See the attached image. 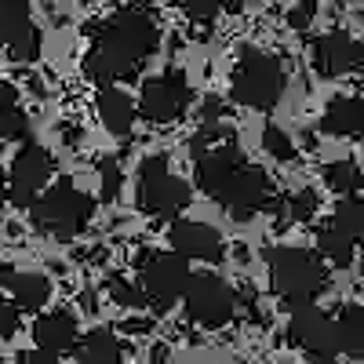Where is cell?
<instances>
[{
  "mask_svg": "<svg viewBox=\"0 0 364 364\" xmlns=\"http://www.w3.org/2000/svg\"><path fill=\"white\" fill-rule=\"evenodd\" d=\"M175 8L190 18H215L219 11H240L245 0H175Z\"/></svg>",
  "mask_w": 364,
  "mask_h": 364,
  "instance_id": "25",
  "label": "cell"
},
{
  "mask_svg": "<svg viewBox=\"0 0 364 364\" xmlns=\"http://www.w3.org/2000/svg\"><path fill=\"white\" fill-rule=\"evenodd\" d=\"M182 302H186V314L197 324L219 328V324H226L233 317L237 295H233V288L223 277H215V273H197V277H190L186 291H182Z\"/></svg>",
  "mask_w": 364,
  "mask_h": 364,
  "instance_id": "7",
  "label": "cell"
},
{
  "mask_svg": "<svg viewBox=\"0 0 364 364\" xmlns=\"http://www.w3.org/2000/svg\"><path fill=\"white\" fill-rule=\"evenodd\" d=\"M190 84L186 77H182L178 70H168L161 77H149L139 91V109L149 124H171V120H178L182 113H186L190 106Z\"/></svg>",
  "mask_w": 364,
  "mask_h": 364,
  "instance_id": "6",
  "label": "cell"
},
{
  "mask_svg": "<svg viewBox=\"0 0 364 364\" xmlns=\"http://www.w3.org/2000/svg\"><path fill=\"white\" fill-rule=\"evenodd\" d=\"M223 113H226V106L219 99H204V106H200V120H204V124H219Z\"/></svg>",
  "mask_w": 364,
  "mask_h": 364,
  "instance_id": "33",
  "label": "cell"
},
{
  "mask_svg": "<svg viewBox=\"0 0 364 364\" xmlns=\"http://www.w3.org/2000/svg\"><path fill=\"white\" fill-rule=\"evenodd\" d=\"M317 18V0H299V4L288 11V26L295 29V33H306V29L314 26Z\"/></svg>",
  "mask_w": 364,
  "mask_h": 364,
  "instance_id": "31",
  "label": "cell"
},
{
  "mask_svg": "<svg viewBox=\"0 0 364 364\" xmlns=\"http://www.w3.org/2000/svg\"><path fill=\"white\" fill-rule=\"evenodd\" d=\"M321 132L324 135H339V139H357L364 132V106L357 95H339L324 106L321 117Z\"/></svg>",
  "mask_w": 364,
  "mask_h": 364,
  "instance_id": "16",
  "label": "cell"
},
{
  "mask_svg": "<svg viewBox=\"0 0 364 364\" xmlns=\"http://www.w3.org/2000/svg\"><path fill=\"white\" fill-rule=\"evenodd\" d=\"M29 135V117L11 106V109H0V139L4 142H15V139H26Z\"/></svg>",
  "mask_w": 364,
  "mask_h": 364,
  "instance_id": "28",
  "label": "cell"
},
{
  "mask_svg": "<svg viewBox=\"0 0 364 364\" xmlns=\"http://www.w3.org/2000/svg\"><path fill=\"white\" fill-rule=\"evenodd\" d=\"M175 255L182 259H197V262H219L226 255V245L219 230H211L208 223H197V219H178L168 233Z\"/></svg>",
  "mask_w": 364,
  "mask_h": 364,
  "instance_id": "13",
  "label": "cell"
},
{
  "mask_svg": "<svg viewBox=\"0 0 364 364\" xmlns=\"http://www.w3.org/2000/svg\"><path fill=\"white\" fill-rule=\"evenodd\" d=\"M190 284V262L175 252H154L142 266V295L154 302L157 310H168L182 299Z\"/></svg>",
  "mask_w": 364,
  "mask_h": 364,
  "instance_id": "8",
  "label": "cell"
},
{
  "mask_svg": "<svg viewBox=\"0 0 364 364\" xmlns=\"http://www.w3.org/2000/svg\"><path fill=\"white\" fill-rule=\"evenodd\" d=\"M18 331V310L11 302H0V339H15Z\"/></svg>",
  "mask_w": 364,
  "mask_h": 364,
  "instance_id": "32",
  "label": "cell"
},
{
  "mask_svg": "<svg viewBox=\"0 0 364 364\" xmlns=\"http://www.w3.org/2000/svg\"><path fill=\"white\" fill-rule=\"evenodd\" d=\"M22 364H58V357L44 353V350H29V353H22Z\"/></svg>",
  "mask_w": 364,
  "mask_h": 364,
  "instance_id": "34",
  "label": "cell"
},
{
  "mask_svg": "<svg viewBox=\"0 0 364 364\" xmlns=\"http://www.w3.org/2000/svg\"><path fill=\"white\" fill-rule=\"evenodd\" d=\"M357 63H360V44L346 29H331V33L314 41V66L321 77H343L357 70Z\"/></svg>",
  "mask_w": 364,
  "mask_h": 364,
  "instance_id": "14",
  "label": "cell"
},
{
  "mask_svg": "<svg viewBox=\"0 0 364 364\" xmlns=\"http://www.w3.org/2000/svg\"><path fill=\"white\" fill-rule=\"evenodd\" d=\"M99 178H102V200H117L124 175H120V164H117L113 157H102V161H99Z\"/></svg>",
  "mask_w": 364,
  "mask_h": 364,
  "instance_id": "30",
  "label": "cell"
},
{
  "mask_svg": "<svg viewBox=\"0 0 364 364\" xmlns=\"http://www.w3.org/2000/svg\"><path fill=\"white\" fill-rule=\"evenodd\" d=\"M33 343H37V350L55 353V357L66 353V350L77 343V321H73L70 314H63V310L37 317V324H33Z\"/></svg>",
  "mask_w": 364,
  "mask_h": 364,
  "instance_id": "17",
  "label": "cell"
},
{
  "mask_svg": "<svg viewBox=\"0 0 364 364\" xmlns=\"http://www.w3.org/2000/svg\"><path fill=\"white\" fill-rule=\"evenodd\" d=\"M4 200H8V182H4V175H0V211H4Z\"/></svg>",
  "mask_w": 364,
  "mask_h": 364,
  "instance_id": "37",
  "label": "cell"
},
{
  "mask_svg": "<svg viewBox=\"0 0 364 364\" xmlns=\"http://www.w3.org/2000/svg\"><path fill=\"white\" fill-rule=\"evenodd\" d=\"M157 44H161L157 22L146 11L124 8L99 29L95 44L84 55V73L99 87H113L117 80H128L132 73H139V66L157 51Z\"/></svg>",
  "mask_w": 364,
  "mask_h": 364,
  "instance_id": "1",
  "label": "cell"
},
{
  "mask_svg": "<svg viewBox=\"0 0 364 364\" xmlns=\"http://www.w3.org/2000/svg\"><path fill=\"white\" fill-rule=\"evenodd\" d=\"M230 95L233 102L248 106V109H273L284 95V70L269 51L245 48L237 58V66L230 73Z\"/></svg>",
  "mask_w": 364,
  "mask_h": 364,
  "instance_id": "3",
  "label": "cell"
},
{
  "mask_svg": "<svg viewBox=\"0 0 364 364\" xmlns=\"http://www.w3.org/2000/svg\"><path fill=\"white\" fill-rule=\"evenodd\" d=\"M317 208H321V197L314 190H295L288 197V211H291V219L295 223H310L317 215Z\"/></svg>",
  "mask_w": 364,
  "mask_h": 364,
  "instance_id": "29",
  "label": "cell"
},
{
  "mask_svg": "<svg viewBox=\"0 0 364 364\" xmlns=\"http://www.w3.org/2000/svg\"><path fill=\"white\" fill-rule=\"evenodd\" d=\"M0 284H4V291L15 299L11 306L15 310H41L48 295H51V281L44 277V273H33V269H11V266H0Z\"/></svg>",
  "mask_w": 364,
  "mask_h": 364,
  "instance_id": "15",
  "label": "cell"
},
{
  "mask_svg": "<svg viewBox=\"0 0 364 364\" xmlns=\"http://www.w3.org/2000/svg\"><path fill=\"white\" fill-rule=\"evenodd\" d=\"M15 99H18V91H15L8 80H0V109H11Z\"/></svg>",
  "mask_w": 364,
  "mask_h": 364,
  "instance_id": "35",
  "label": "cell"
},
{
  "mask_svg": "<svg viewBox=\"0 0 364 364\" xmlns=\"http://www.w3.org/2000/svg\"><path fill=\"white\" fill-rule=\"evenodd\" d=\"M262 149H266L269 157H277V161H291V157H295V142H291L288 132L277 128V124H266V128H262Z\"/></svg>",
  "mask_w": 364,
  "mask_h": 364,
  "instance_id": "26",
  "label": "cell"
},
{
  "mask_svg": "<svg viewBox=\"0 0 364 364\" xmlns=\"http://www.w3.org/2000/svg\"><path fill=\"white\" fill-rule=\"evenodd\" d=\"M33 226L58 237V240H73L87 223H91V211H95V200L87 193H80L70 182H55V186L37 197L33 204Z\"/></svg>",
  "mask_w": 364,
  "mask_h": 364,
  "instance_id": "4",
  "label": "cell"
},
{
  "mask_svg": "<svg viewBox=\"0 0 364 364\" xmlns=\"http://www.w3.org/2000/svg\"><path fill=\"white\" fill-rule=\"evenodd\" d=\"M55 175V157L44 146H26L22 154H15L11 171H8V200L18 208H29L48 186V178Z\"/></svg>",
  "mask_w": 364,
  "mask_h": 364,
  "instance_id": "9",
  "label": "cell"
},
{
  "mask_svg": "<svg viewBox=\"0 0 364 364\" xmlns=\"http://www.w3.org/2000/svg\"><path fill=\"white\" fill-rule=\"evenodd\" d=\"M240 164H245V157H240V149L233 146V139L200 149V154H197V186H200L211 200H223L230 178H233V171H237Z\"/></svg>",
  "mask_w": 364,
  "mask_h": 364,
  "instance_id": "11",
  "label": "cell"
},
{
  "mask_svg": "<svg viewBox=\"0 0 364 364\" xmlns=\"http://www.w3.org/2000/svg\"><path fill=\"white\" fill-rule=\"evenodd\" d=\"M288 339L291 346L306 350L317 364H336V328H331V317L317 306H295L291 321H288Z\"/></svg>",
  "mask_w": 364,
  "mask_h": 364,
  "instance_id": "10",
  "label": "cell"
},
{
  "mask_svg": "<svg viewBox=\"0 0 364 364\" xmlns=\"http://www.w3.org/2000/svg\"><path fill=\"white\" fill-rule=\"evenodd\" d=\"M80 364H120V343L113 331H91L80 346Z\"/></svg>",
  "mask_w": 364,
  "mask_h": 364,
  "instance_id": "22",
  "label": "cell"
},
{
  "mask_svg": "<svg viewBox=\"0 0 364 364\" xmlns=\"http://www.w3.org/2000/svg\"><path fill=\"white\" fill-rule=\"evenodd\" d=\"M331 328H336V346L339 353L346 357H360L364 353V310L360 306H343L339 317L331 321Z\"/></svg>",
  "mask_w": 364,
  "mask_h": 364,
  "instance_id": "19",
  "label": "cell"
},
{
  "mask_svg": "<svg viewBox=\"0 0 364 364\" xmlns=\"http://www.w3.org/2000/svg\"><path fill=\"white\" fill-rule=\"evenodd\" d=\"M109 299L117 302V306H124V310H139L142 302H146L142 288L132 284L128 277H109Z\"/></svg>",
  "mask_w": 364,
  "mask_h": 364,
  "instance_id": "27",
  "label": "cell"
},
{
  "mask_svg": "<svg viewBox=\"0 0 364 364\" xmlns=\"http://www.w3.org/2000/svg\"><path fill=\"white\" fill-rule=\"evenodd\" d=\"M336 230H343L346 237H360L364 233V204L357 200V197H346V200H339L336 204V211H331V219H328Z\"/></svg>",
  "mask_w": 364,
  "mask_h": 364,
  "instance_id": "23",
  "label": "cell"
},
{
  "mask_svg": "<svg viewBox=\"0 0 364 364\" xmlns=\"http://www.w3.org/2000/svg\"><path fill=\"white\" fill-rule=\"evenodd\" d=\"M95 109H99L102 124H106L113 135H132V124H135V106H132V99H128L120 87H99V95H95Z\"/></svg>",
  "mask_w": 364,
  "mask_h": 364,
  "instance_id": "18",
  "label": "cell"
},
{
  "mask_svg": "<svg viewBox=\"0 0 364 364\" xmlns=\"http://www.w3.org/2000/svg\"><path fill=\"white\" fill-rule=\"evenodd\" d=\"M266 266H269L273 291L288 306H310L328 284L324 262L306 248H273V252H266Z\"/></svg>",
  "mask_w": 364,
  "mask_h": 364,
  "instance_id": "2",
  "label": "cell"
},
{
  "mask_svg": "<svg viewBox=\"0 0 364 364\" xmlns=\"http://www.w3.org/2000/svg\"><path fill=\"white\" fill-rule=\"evenodd\" d=\"M219 204H226L233 211V219L255 215L259 208L269 204V175L259 164H240L233 171V178H230V186H226Z\"/></svg>",
  "mask_w": 364,
  "mask_h": 364,
  "instance_id": "12",
  "label": "cell"
},
{
  "mask_svg": "<svg viewBox=\"0 0 364 364\" xmlns=\"http://www.w3.org/2000/svg\"><path fill=\"white\" fill-rule=\"evenodd\" d=\"M190 204V186L182 182L164 154L146 157L139 168V208L149 219H175Z\"/></svg>",
  "mask_w": 364,
  "mask_h": 364,
  "instance_id": "5",
  "label": "cell"
},
{
  "mask_svg": "<svg viewBox=\"0 0 364 364\" xmlns=\"http://www.w3.org/2000/svg\"><path fill=\"white\" fill-rule=\"evenodd\" d=\"M33 15L29 0H0V48H11L18 37L33 33Z\"/></svg>",
  "mask_w": 364,
  "mask_h": 364,
  "instance_id": "20",
  "label": "cell"
},
{
  "mask_svg": "<svg viewBox=\"0 0 364 364\" xmlns=\"http://www.w3.org/2000/svg\"><path fill=\"white\" fill-rule=\"evenodd\" d=\"M317 248H321V255H324V259H328L331 266L346 269V266L353 262L357 240H353V237H346L343 230H336L331 223H324V226H321V233H317Z\"/></svg>",
  "mask_w": 364,
  "mask_h": 364,
  "instance_id": "21",
  "label": "cell"
},
{
  "mask_svg": "<svg viewBox=\"0 0 364 364\" xmlns=\"http://www.w3.org/2000/svg\"><path fill=\"white\" fill-rule=\"evenodd\" d=\"M324 182H328V190L353 197V193L360 190V168H357L353 161H336V164L324 168Z\"/></svg>",
  "mask_w": 364,
  "mask_h": 364,
  "instance_id": "24",
  "label": "cell"
},
{
  "mask_svg": "<svg viewBox=\"0 0 364 364\" xmlns=\"http://www.w3.org/2000/svg\"><path fill=\"white\" fill-rule=\"evenodd\" d=\"M154 360L157 364H168V346H154Z\"/></svg>",
  "mask_w": 364,
  "mask_h": 364,
  "instance_id": "36",
  "label": "cell"
}]
</instances>
